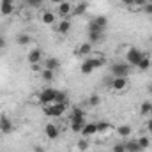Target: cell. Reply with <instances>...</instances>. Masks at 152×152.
Instances as JSON below:
<instances>
[{"instance_id": "6da1fadb", "label": "cell", "mask_w": 152, "mask_h": 152, "mask_svg": "<svg viewBox=\"0 0 152 152\" xmlns=\"http://www.w3.org/2000/svg\"><path fill=\"white\" fill-rule=\"evenodd\" d=\"M104 30L106 28H101V27H97L96 23H88V42H92V44H96V42H101L103 39H104Z\"/></svg>"}, {"instance_id": "7a4b0ae2", "label": "cell", "mask_w": 152, "mask_h": 152, "mask_svg": "<svg viewBox=\"0 0 152 152\" xmlns=\"http://www.w3.org/2000/svg\"><path fill=\"white\" fill-rule=\"evenodd\" d=\"M66 108H67V104H64V103H51V104H44L42 112L48 117H60L66 112Z\"/></svg>"}, {"instance_id": "3957f363", "label": "cell", "mask_w": 152, "mask_h": 152, "mask_svg": "<svg viewBox=\"0 0 152 152\" xmlns=\"http://www.w3.org/2000/svg\"><path fill=\"white\" fill-rule=\"evenodd\" d=\"M131 67L133 66H129V64H126V62H117L113 64L112 67H110V71H112V75L115 78H127L129 73H131Z\"/></svg>"}, {"instance_id": "277c9868", "label": "cell", "mask_w": 152, "mask_h": 152, "mask_svg": "<svg viewBox=\"0 0 152 152\" xmlns=\"http://www.w3.org/2000/svg\"><path fill=\"white\" fill-rule=\"evenodd\" d=\"M143 57H145V53L140 51L138 48H129L127 53H126V60H127V64H129V66H134V67L142 62Z\"/></svg>"}, {"instance_id": "5b68a950", "label": "cell", "mask_w": 152, "mask_h": 152, "mask_svg": "<svg viewBox=\"0 0 152 152\" xmlns=\"http://www.w3.org/2000/svg\"><path fill=\"white\" fill-rule=\"evenodd\" d=\"M55 97H57V90L48 87V88H42L41 94H39V104L44 106V104H51L55 103Z\"/></svg>"}, {"instance_id": "8992f818", "label": "cell", "mask_w": 152, "mask_h": 152, "mask_svg": "<svg viewBox=\"0 0 152 152\" xmlns=\"http://www.w3.org/2000/svg\"><path fill=\"white\" fill-rule=\"evenodd\" d=\"M73 5H75V4H71L69 0L58 4V5H57V12H58V16H60L62 20H67V18L73 14Z\"/></svg>"}, {"instance_id": "52a82bcc", "label": "cell", "mask_w": 152, "mask_h": 152, "mask_svg": "<svg viewBox=\"0 0 152 152\" xmlns=\"http://www.w3.org/2000/svg\"><path fill=\"white\" fill-rule=\"evenodd\" d=\"M110 87H112V90L113 92H126V88L129 87V81H127V78H115L110 81Z\"/></svg>"}, {"instance_id": "ba28073f", "label": "cell", "mask_w": 152, "mask_h": 152, "mask_svg": "<svg viewBox=\"0 0 152 152\" xmlns=\"http://www.w3.org/2000/svg\"><path fill=\"white\" fill-rule=\"evenodd\" d=\"M16 5H14V0H0V14L2 16H11L14 12Z\"/></svg>"}, {"instance_id": "9c48e42d", "label": "cell", "mask_w": 152, "mask_h": 152, "mask_svg": "<svg viewBox=\"0 0 152 152\" xmlns=\"http://www.w3.org/2000/svg\"><path fill=\"white\" fill-rule=\"evenodd\" d=\"M12 129H14V126H12L11 118L5 117V115H2V117H0V131H2L4 134H11Z\"/></svg>"}, {"instance_id": "30bf717a", "label": "cell", "mask_w": 152, "mask_h": 152, "mask_svg": "<svg viewBox=\"0 0 152 152\" xmlns=\"http://www.w3.org/2000/svg\"><path fill=\"white\" fill-rule=\"evenodd\" d=\"M97 134V124L90 122V124H85L83 129H81V136L83 138H90V136H96Z\"/></svg>"}, {"instance_id": "8fae6325", "label": "cell", "mask_w": 152, "mask_h": 152, "mask_svg": "<svg viewBox=\"0 0 152 152\" xmlns=\"http://www.w3.org/2000/svg\"><path fill=\"white\" fill-rule=\"evenodd\" d=\"M44 133H46V136H48L50 140H57L58 134H60V129H58L55 124H46V126H44Z\"/></svg>"}, {"instance_id": "7c38bea8", "label": "cell", "mask_w": 152, "mask_h": 152, "mask_svg": "<svg viewBox=\"0 0 152 152\" xmlns=\"http://www.w3.org/2000/svg\"><path fill=\"white\" fill-rule=\"evenodd\" d=\"M41 60H42V51H41L39 48H34V50L28 53V62H30V64H41Z\"/></svg>"}, {"instance_id": "4fadbf2b", "label": "cell", "mask_w": 152, "mask_h": 152, "mask_svg": "<svg viewBox=\"0 0 152 152\" xmlns=\"http://www.w3.org/2000/svg\"><path fill=\"white\" fill-rule=\"evenodd\" d=\"M60 67V60L55 58V57H50L44 60V69H50V71H57Z\"/></svg>"}, {"instance_id": "5bb4252c", "label": "cell", "mask_w": 152, "mask_h": 152, "mask_svg": "<svg viewBox=\"0 0 152 152\" xmlns=\"http://www.w3.org/2000/svg\"><path fill=\"white\" fill-rule=\"evenodd\" d=\"M92 51H94V50H92V42H83V44H81V46L75 51V53H76V55H81V57H88Z\"/></svg>"}, {"instance_id": "9a60e30c", "label": "cell", "mask_w": 152, "mask_h": 152, "mask_svg": "<svg viewBox=\"0 0 152 152\" xmlns=\"http://www.w3.org/2000/svg\"><path fill=\"white\" fill-rule=\"evenodd\" d=\"M87 9H88V4L87 2H78L76 5H73V14L75 16H81V14L87 12Z\"/></svg>"}, {"instance_id": "2e32d148", "label": "cell", "mask_w": 152, "mask_h": 152, "mask_svg": "<svg viewBox=\"0 0 152 152\" xmlns=\"http://www.w3.org/2000/svg\"><path fill=\"white\" fill-rule=\"evenodd\" d=\"M71 122H85V112H83L81 108H73Z\"/></svg>"}, {"instance_id": "e0dca14e", "label": "cell", "mask_w": 152, "mask_h": 152, "mask_svg": "<svg viewBox=\"0 0 152 152\" xmlns=\"http://www.w3.org/2000/svg\"><path fill=\"white\" fill-rule=\"evenodd\" d=\"M80 71H81V75H90V73H94L96 69H94L92 62H90L88 58H85V60L81 62V66H80Z\"/></svg>"}, {"instance_id": "ac0fdd59", "label": "cell", "mask_w": 152, "mask_h": 152, "mask_svg": "<svg viewBox=\"0 0 152 152\" xmlns=\"http://www.w3.org/2000/svg\"><path fill=\"white\" fill-rule=\"evenodd\" d=\"M41 20H42L44 25H53V23H55V14H53L51 11H42Z\"/></svg>"}, {"instance_id": "d6986e66", "label": "cell", "mask_w": 152, "mask_h": 152, "mask_svg": "<svg viewBox=\"0 0 152 152\" xmlns=\"http://www.w3.org/2000/svg\"><path fill=\"white\" fill-rule=\"evenodd\" d=\"M117 133H118V136L127 138V136H131V134H133V127H131V126H127V124H124V126H118V127H117Z\"/></svg>"}, {"instance_id": "ffe728a7", "label": "cell", "mask_w": 152, "mask_h": 152, "mask_svg": "<svg viewBox=\"0 0 152 152\" xmlns=\"http://www.w3.org/2000/svg\"><path fill=\"white\" fill-rule=\"evenodd\" d=\"M69 30H71V21L69 20H60V23H58V34L66 36Z\"/></svg>"}, {"instance_id": "44dd1931", "label": "cell", "mask_w": 152, "mask_h": 152, "mask_svg": "<svg viewBox=\"0 0 152 152\" xmlns=\"http://www.w3.org/2000/svg\"><path fill=\"white\" fill-rule=\"evenodd\" d=\"M140 113L143 115V117H151L152 115V103H149V101L142 103L140 104Z\"/></svg>"}, {"instance_id": "7402d4cb", "label": "cell", "mask_w": 152, "mask_h": 152, "mask_svg": "<svg viewBox=\"0 0 152 152\" xmlns=\"http://www.w3.org/2000/svg\"><path fill=\"white\" fill-rule=\"evenodd\" d=\"M126 151H127V152H142V147L138 145V142H136V140H131V142H127V143H126Z\"/></svg>"}, {"instance_id": "603a6c76", "label": "cell", "mask_w": 152, "mask_h": 152, "mask_svg": "<svg viewBox=\"0 0 152 152\" xmlns=\"http://www.w3.org/2000/svg\"><path fill=\"white\" fill-rule=\"evenodd\" d=\"M92 23H96V25L101 27V28H106V27H108V18H106V16H96V18L92 20Z\"/></svg>"}, {"instance_id": "cb8c5ba5", "label": "cell", "mask_w": 152, "mask_h": 152, "mask_svg": "<svg viewBox=\"0 0 152 152\" xmlns=\"http://www.w3.org/2000/svg\"><path fill=\"white\" fill-rule=\"evenodd\" d=\"M108 131H112V126L108 122H97V134H104Z\"/></svg>"}, {"instance_id": "d4e9b609", "label": "cell", "mask_w": 152, "mask_h": 152, "mask_svg": "<svg viewBox=\"0 0 152 152\" xmlns=\"http://www.w3.org/2000/svg\"><path fill=\"white\" fill-rule=\"evenodd\" d=\"M30 41H32V39H30L28 34H20V36L16 37V42H18L20 46H27V44H30Z\"/></svg>"}, {"instance_id": "484cf974", "label": "cell", "mask_w": 152, "mask_h": 152, "mask_svg": "<svg viewBox=\"0 0 152 152\" xmlns=\"http://www.w3.org/2000/svg\"><path fill=\"white\" fill-rule=\"evenodd\" d=\"M151 58H149V57H147V55H145V57H143V58H142V62H140V64H138V66H136V67H138V69H140V71H147V69H149V67H151Z\"/></svg>"}, {"instance_id": "4316f807", "label": "cell", "mask_w": 152, "mask_h": 152, "mask_svg": "<svg viewBox=\"0 0 152 152\" xmlns=\"http://www.w3.org/2000/svg\"><path fill=\"white\" fill-rule=\"evenodd\" d=\"M88 104H90L92 108L99 106V104H101V96H97V94H92V96L88 97Z\"/></svg>"}, {"instance_id": "83f0119b", "label": "cell", "mask_w": 152, "mask_h": 152, "mask_svg": "<svg viewBox=\"0 0 152 152\" xmlns=\"http://www.w3.org/2000/svg\"><path fill=\"white\" fill-rule=\"evenodd\" d=\"M136 142H138V145L142 147V151H145V149H149V147H151V140H149L147 136H140Z\"/></svg>"}, {"instance_id": "f1b7e54d", "label": "cell", "mask_w": 152, "mask_h": 152, "mask_svg": "<svg viewBox=\"0 0 152 152\" xmlns=\"http://www.w3.org/2000/svg\"><path fill=\"white\" fill-rule=\"evenodd\" d=\"M76 147H78V151L85 152L87 149H88V138H81V140L76 143Z\"/></svg>"}, {"instance_id": "f546056e", "label": "cell", "mask_w": 152, "mask_h": 152, "mask_svg": "<svg viewBox=\"0 0 152 152\" xmlns=\"http://www.w3.org/2000/svg\"><path fill=\"white\" fill-rule=\"evenodd\" d=\"M83 126H85V122H71V131L73 133H81Z\"/></svg>"}, {"instance_id": "4dcf8cb0", "label": "cell", "mask_w": 152, "mask_h": 152, "mask_svg": "<svg viewBox=\"0 0 152 152\" xmlns=\"http://www.w3.org/2000/svg\"><path fill=\"white\" fill-rule=\"evenodd\" d=\"M53 73H55V71L42 69V71H41V76H42V80H46V81H51V80H53Z\"/></svg>"}, {"instance_id": "1f68e13d", "label": "cell", "mask_w": 152, "mask_h": 152, "mask_svg": "<svg viewBox=\"0 0 152 152\" xmlns=\"http://www.w3.org/2000/svg\"><path fill=\"white\" fill-rule=\"evenodd\" d=\"M55 103H64V104H67V96H66L64 92H58V90H57V97H55Z\"/></svg>"}, {"instance_id": "d6a6232c", "label": "cell", "mask_w": 152, "mask_h": 152, "mask_svg": "<svg viewBox=\"0 0 152 152\" xmlns=\"http://www.w3.org/2000/svg\"><path fill=\"white\" fill-rule=\"evenodd\" d=\"M23 2L30 7H41L42 5V0H23Z\"/></svg>"}, {"instance_id": "836d02e7", "label": "cell", "mask_w": 152, "mask_h": 152, "mask_svg": "<svg viewBox=\"0 0 152 152\" xmlns=\"http://www.w3.org/2000/svg\"><path fill=\"white\" fill-rule=\"evenodd\" d=\"M142 11L145 12V14H149V16H152V2H147L143 7H142Z\"/></svg>"}, {"instance_id": "e575fe53", "label": "cell", "mask_w": 152, "mask_h": 152, "mask_svg": "<svg viewBox=\"0 0 152 152\" xmlns=\"http://www.w3.org/2000/svg\"><path fill=\"white\" fill-rule=\"evenodd\" d=\"M113 152H127L126 151V143H117L113 147Z\"/></svg>"}, {"instance_id": "d590c367", "label": "cell", "mask_w": 152, "mask_h": 152, "mask_svg": "<svg viewBox=\"0 0 152 152\" xmlns=\"http://www.w3.org/2000/svg\"><path fill=\"white\" fill-rule=\"evenodd\" d=\"M147 131L152 134V117H149V120H147Z\"/></svg>"}, {"instance_id": "8d00e7d4", "label": "cell", "mask_w": 152, "mask_h": 152, "mask_svg": "<svg viewBox=\"0 0 152 152\" xmlns=\"http://www.w3.org/2000/svg\"><path fill=\"white\" fill-rule=\"evenodd\" d=\"M120 2H122V4H124L126 7H131V5L134 4V0H120Z\"/></svg>"}, {"instance_id": "74e56055", "label": "cell", "mask_w": 152, "mask_h": 152, "mask_svg": "<svg viewBox=\"0 0 152 152\" xmlns=\"http://www.w3.org/2000/svg\"><path fill=\"white\" fill-rule=\"evenodd\" d=\"M51 4H55V5H58V4H62V2H66V0H50Z\"/></svg>"}, {"instance_id": "f35d334b", "label": "cell", "mask_w": 152, "mask_h": 152, "mask_svg": "<svg viewBox=\"0 0 152 152\" xmlns=\"http://www.w3.org/2000/svg\"><path fill=\"white\" fill-rule=\"evenodd\" d=\"M4 46H5V39H4V37H0V50H2Z\"/></svg>"}, {"instance_id": "ab89813d", "label": "cell", "mask_w": 152, "mask_h": 152, "mask_svg": "<svg viewBox=\"0 0 152 152\" xmlns=\"http://www.w3.org/2000/svg\"><path fill=\"white\" fill-rule=\"evenodd\" d=\"M36 152H44V149H41V147L37 145V147H36Z\"/></svg>"}, {"instance_id": "60d3db41", "label": "cell", "mask_w": 152, "mask_h": 152, "mask_svg": "<svg viewBox=\"0 0 152 152\" xmlns=\"http://www.w3.org/2000/svg\"><path fill=\"white\" fill-rule=\"evenodd\" d=\"M149 92H151V96H152V85H151V87H149Z\"/></svg>"}, {"instance_id": "b9f144b4", "label": "cell", "mask_w": 152, "mask_h": 152, "mask_svg": "<svg viewBox=\"0 0 152 152\" xmlns=\"http://www.w3.org/2000/svg\"><path fill=\"white\" fill-rule=\"evenodd\" d=\"M145 2H152V0H145Z\"/></svg>"}, {"instance_id": "7bdbcfd3", "label": "cell", "mask_w": 152, "mask_h": 152, "mask_svg": "<svg viewBox=\"0 0 152 152\" xmlns=\"http://www.w3.org/2000/svg\"><path fill=\"white\" fill-rule=\"evenodd\" d=\"M73 2H75V0H71V4H73Z\"/></svg>"}, {"instance_id": "ee69618b", "label": "cell", "mask_w": 152, "mask_h": 152, "mask_svg": "<svg viewBox=\"0 0 152 152\" xmlns=\"http://www.w3.org/2000/svg\"><path fill=\"white\" fill-rule=\"evenodd\" d=\"M151 41H152V36H151Z\"/></svg>"}]
</instances>
